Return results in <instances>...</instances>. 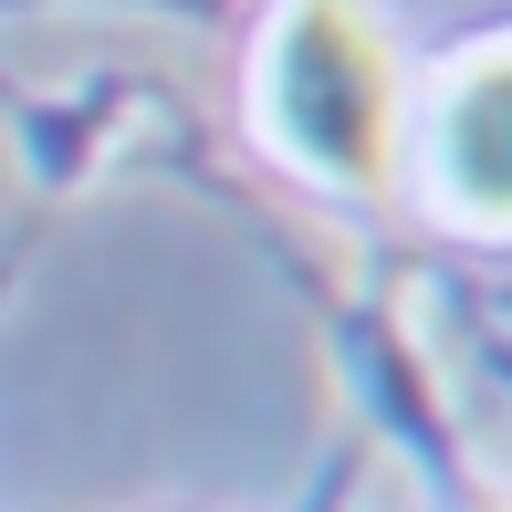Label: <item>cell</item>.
<instances>
[{
    "label": "cell",
    "instance_id": "obj_1",
    "mask_svg": "<svg viewBox=\"0 0 512 512\" xmlns=\"http://www.w3.org/2000/svg\"><path fill=\"white\" fill-rule=\"evenodd\" d=\"M272 136L335 189H387L398 168V63L366 0H293L262 63Z\"/></svg>",
    "mask_w": 512,
    "mask_h": 512
},
{
    "label": "cell",
    "instance_id": "obj_2",
    "mask_svg": "<svg viewBox=\"0 0 512 512\" xmlns=\"http://www.w3.org/2000/svg\"><path fill=\"white\" fill-rule=\"evenodd\" d=\"M439 178H450L460 209L512 220V42L450 84V105H439Z\"/></svg>",
    "mask_w": 512,
    "mask_h": 512
}]
</instances>
